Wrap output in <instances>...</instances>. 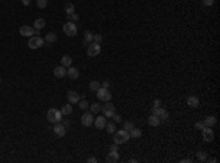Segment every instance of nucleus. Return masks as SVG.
Here are the masks:
<instances>
[{
    "mask_svg": "<svg viewBox=\"0 0 220 163\" xmlns=\"http://www.w3.org/2000/svg\"><path fill=\"white\" fill-rule=\"evenodd\" d=\"M62 112L59 110V109L56 107H51L49 112H47V121L51 122V124H57V122H60L62 121Z\"/></svg>",
    "mask_w": 220,
    "mask_h": 163,
    "instance_id": "nucleus-1",
    "label": "nucleus"
},
{
    "mask_svg": "<svg viewBox=\"0 0 220 163\" xmlns=\"http://www.w3.org/2000/svg\"><path fill=\"white\" fill-rule=\"evenodd\" d=\"M129 131H126V129H120L118 132H115V143L116 144H125V143H128L129 141Z\"/></svg>",
    "mask_w": 220,
    "mask_h": 163,
    "instance_id": "nucleus-2",
    "label": "nucleus"
},
{
    "mask_svg": "<svg viewBox=\"0 0 220 163\" xmlns=\"http://www.w3.org/2000/svg\"><path fill=\"white\" fill-rule=\"evenodd\" d=\"M44 43H46L44 38H41L40 36H33V37H30V40H28V47L33 49V50H35V49L43 47Z\"/></svg>",
    "mask_w": 220,
    "mask_h": 163,
    "instance_id": "nucleus-3",
    "label": "nucleus"
},
{
    "mask_svg": "<svg viewBox=\"0 0 220 163\" xmlns=\"http://www.w3.org/2000/svg\"><path fill=\"white\" fill-rule=\"evenodd\" d=\"M100 52H101V46H100L99 43L91 41V43L87 46V54H88L90 57H96V56H99Z\"/></svg>",
    "mask_w": 220,
    "mask_h": 163,
    "instance_id": "nucleus-4",
    "label": "nucleus"
},
{
    "mask_svg": "<svg viewBox=\"0 0 220 163\" xmlns=\"http://www.w3.org/2000/svg\"><path fill=\"white\" fill-rule=\"evenodd\" d=\"M63 33H65V36H68V37H75L76 36V33H78V27H76V24L72 22V21L66 22V24L63 25Z\"/></svg>",
    "mask_w": 220,
    "mask_h": 163,
    "instance_id": "nucleus-5",
    "label": "nucleus"
},
{
    "mask_svg": "<svg viewBox=\"0 0 220 163\" xmlns=\"http://www.w3.org/2000/svg\"><path fill=\"white\" fill-rule=\"evenodd\" d=\"M96 93H97V97H99V100H101V102H110V100H112V94H110L109 88L100 87V88L96 91Z\"/></svg>",
    "mask_w": 220,
    "mask_h": 163,
    "instance_id": "nucleus-6",
    "label": "nucleus"
},
{
    "mask_svg": "<svg viewBox=\"0 0 220 163\" xmlns=\"http://www.w3.org/2000/svg\"><path fill=\"white\" fill-rule=\"evenodd\" d=\"M106 104L104 106H101V112H103V115H104V118H110L113 113H115V104L113 103H110V102H104Z\"/></svg>",
    "mask_w": 220,
    "mask_h": 163,
    "instance_id": "nucleus-7",
    "label": "nucleus"
},
{
    "mask_svg": "<svg viewBox=\"0 0 220 163\" xmlns=\"http://www.w3.org/2000/svg\"><path fill=\"white\" fill-rule=\"evenodd\" d=\"M151 113L156 115V116H159L160 121H167V118H169V112L166 109H161V107H153Z\"/></svg>",
    "mask_w": 220,
    "mask_h": 163,
    "instance_id": "nucleus-8",
    "label": "nucleus"
},
{
    "mask_svg": "<svg viewBox=\"0 0 220 163\" xmlns=\"http://www.w3.org/2000/svg\"><path fill=\"white\" fill-rule=\"evenodd\" d=\"M81 124H82L84 127H91V125L94 124V113H91V112L84 113L82 118H81Z\"/></svg>",
    "mask_w": 220,
    "mask_h": 163,
    "instance_id": "nucleus-9",
    "label": "nucleus"
},
{
    "mask_svg": "<svg viewBox=\"0 0 220 163\" xmlns=\"http://www.w3.org/2000/svg\"><path fill=\"white\" fill-rule=\"evenodd\" d=\"M53 132H54L56 135H59V137H65V135H66V127H65L62 122H57V124H54V127H53Z\"/></svg>",
    "mask_w": 220,
    "mask_h": 163,
    "instance_id": "nucleus-10",
    "label": "nucleus"
},
{
    "mask_svg": "<svg viewBox=\"0 0 220 163\" xmlns=\"http://www.w3.org/2000/svg\"><path fill=\"white\" fill-rule=\"evenodd\" d=\"M35 33V28L34 27H28V25H24L19 28V34L24 37H33Z\"/></svg>",
    "mask_w": 220,
    "mask_h": 163,
    "instance_id": "nucleus-11",
    "label": "nucleus"
},
{
    "mask_svg": "<svg viewBox=\"0 0 220 163\" xmlns=\"http://www.w3.org/2000/svg\"><path fill=\"white\" fill-rule=\"evenodd\" d=\"M66 75L70 79H78L79 78V69L75 68V66H69V68H66Z\"/></svg>",
    "mask_w": 220,
    "mask_h": 163,
    "instance_id": "nucleus-12",
    "label": "nucleus"
},
{
    "mask_svg": "<svg viewBox=\"0 0 220 163\" xmlns=\"http://www.w3.org/2000/svg\"><path fill=\"white\" fill-rule=\"evenodd\" d=\"M79 100H81V97H79V94L76 91H69L68 93V102L70 104H76Z\"/></svg>",
    "mask_w": 220,
    "mask_h": 163,
    "instance_id": "nucleus-13",
    "label": "nucleus"
},
{
    "mask_svg": "<svg viewBox=\"0 0 220 163\" xmlns=\"http://www.w3.org/2000/svg\"><path fill=\"white\" fill-rule=\"evenodd\" d=\"M203 135H204V140L205 141H213V137H214V134H213V129L211 127H205L203 129Z\"/></svg>",
    "mask_w": 220,
    "mask_h": 163,
    "instance_id": "nucleus-14",
    "label": "nucleus"
},
{
    "mask_svg": "<svg viewBox=\"0 0 220 163\" xmlns=\"http://www.w3.org/2000/svg\"><path fill=\"white\" fill-rule=\"evenodd\" d=\"M53 73H54V76L56 78H63V76H66V68L65 66H56L54 68V71H53Z\"/></svg>",
    "mask_w": 220,
    "mask_h": 163,
    "instance_id": "nucleus-15",
    "label": "nucleus"
},
{
    "mask_svg": "<svg viewBox=\"0 0 220 163\" xmlns=\"http://www.w3.org/2000/svg\"><path fill=\"white\" fill-rule=\"evenodd\" d=\"M106 124H107V122H106V118H104V116H99V118L94 119V125H96L97 129H104Z\"/></svg>",
    "mask_w": 220,
    "mask_h": 163,
    "instance_id": "nucleus-16",
    "label": "nucleus"
},
{
    "mask_svg": "<svg viewBox=\"0 0 220 163\" xmlns=\"http://www.w3.org/2000/svg\"><path fill=\"white\" fill-rule=\"evenodd\" d=\"M186 103H188L189 107H197V106H200V99L197 96H189L188 100H186Z\"/></svg>",
    "mask_w": 220,
    "mask_h": 163,
    "instance_id": "nucleus-17",
    "label": "nucleus"
},
{
    "mask_svg": "<svg viewBox=\"0 0 220 163\" xmlns=\"http://www.w3.org/2000/svg\"><path fill=\"white\" fill-rule=\"evenodd\" d=\"M160 122H161V121H160L159 116H156V115H153V113L148 116V125H150V127H159Z\"/></svg>",
    "mask_w": 220,
    "mask_h": 163,
    "instance_id": "nucleus-18",
    "label": "nucleus"
},
{
    "mask_svg": "<svg viewBox=\"0 0 220 163\" xmlns=\"http://www.w3.org/2000/svg\"><path fill=\"white\" fill-rule=\"evenodd\" d=\"M119 160V151H110L109 154H107V157H106V162L109 163H115Z\"/></svg>",
    "mask_w": 220,
    "mask_h": 163,
    "instance_id": "nucleus-19",
    "label": "nucleus"
},
{
    "mask_svg": "<svg viewBox=\"0 0 220 163\" xmlns=\"http://www.w3.org/2000/svg\"><path fill=\"white\" fill-rule=\"evenodd\" d=\"M60 65H62V66H65V68L72 66V57H70V56H68V54L62 56V59H60Z\"/></svg>",
    "mask_w": 220,
    "mask_h": 163,
    "instance_id": "nucleus-20",
    "label": "nucleus"
},
{
    "mask_svg": "<svg viewBox=\"0 0 220 163\" xmlns=\"http://www.w3.org/2000/svg\"><path fill=\"white\" fill-rule=\"evenodd\" d=\"M203 122H204L205 127H214V125L217 124V119H216V116H208V118L204 119Z\"/></svg>",
    "mask_w": 220,
    "mask_h": 163,
    "instance_id": "nucleus-21",
    "label": "nucleus"
},
{
    "mask_svg": "<svg viewBox=\"0 0 220 163\" xmlns=\"http://www.w3.org/2000/svg\"><path fill=\"white\" fill-rule=\"evenodd\" d=\"M44 27H46V19H43V18L35 19V22H34V28H35V30H43Z\"/></svg>",
    "mask_w": 220,
    "mask_h": 163,
    "instance_id": "nucleus-22",
    "label": "nucleus"
},
{
    "mask_svg": "<svg viewBox=\"0 0 220 163\" xmlns=\"http://www.w3.org/2000/svg\"><path fill=\"white\" fill-rule=\"evenodd\" d=\"M141 135H142V131L138 129V128H135V127L129 131V137H131V138H139Z\"/></svg>",
    "mask_w": 220,
    "mask_h": 163,
    "instance_id": "nucleus-23",
    "label": "nucleus"
},
{
    "mask_svg": "<svg viewBox=\"0 0 220 163\" xmlns=\"http://www.w3.org/2000/svg\"><path fill=\"white\" fill-rule=\"evenodd\" d=\"M93 37H94V34H93L91 31H85V34H84V46H88V44L93 41Z\"/></svg>",
    "mask_w": 220,
    "mask_h": 163,
    "instance_id": "nucleus-24",
    "label": "nucleus"
},
{
    "mask_svg": "<svg viewBox=\"0 0 220 163\" xmlns=\"http://www.w3.org/2000/svg\"><path fill=\"white\" fill-rule=\"evenodd\" d=\"M56 40H57V36L54 33H49V34H46V37H44V41L46 43H54Z\"/></svg>",
    "mask_w": 220,
    "mask_h": 163,
    "instance_id": "nucleus-25",
    "label": "nucleus"
},
{
    "mask_svg": "<svg viewBox=\"0 0 220 163\" xmlns=\"http://www.w3.org/2000/svg\"><path fill=\"white\" fill-rule=\"evenodd\" d=\"M60 112H62V115H63V116H69V115L72 113V106H70V103L65 104V106L62 107V110H60Z\"/></svg>",
    "mask_w": 220,
    "mask_h": 163,
    "instance_id": "nucleus-26",
    "label": "nucleus"
},
{
    "mask_svg": "<svg viewBox=\"0 0 220 163\" xmlns=\"http://www.w3.org/2000/svg\"><path fill=\"white\" fill-rule=\"evenodd\" d=\"M65 12H66V15H72L75 12V4L73 3H66L65 4Z\"/></svg>",
    "mask_w": 220,
    "mask_h": 163,
    "instance_id": "nucleus-27",
    "label": "nucleus"
},
{
    "mask_svg": "<svg viewBox=\"0 0 220 163\" xmlns=\"http://www.w3.org/2000/svg\"><path fill=\"white\" fill-rule=\"evenodd\" d=\"M106 131L109 132V134H115L116 132V125H115V122H109V124H106Z\"/></svg>",
    "mask_w": 220,
    "mask_h": 163,
    "instance_id": "nucleus-28",
    "label": "nucleus"
},
{
    "mask_svg": "<svg viewBox=\"0 0 220 163\" xmlns=\"http://www.w3.org/2000/svg\"><path fill=\"white\" fill-rule=\"evenodd\" d=\"M90 109H91V113H99V112H101V104L93 103V104L90 106Z\"/></svg>",
    "mask_w": 220,
    "mask_h": 163,
    "instance_id": "nucleus-29",
    "label": "nucleus"
},
{
    "mask_svg": "<svg viewBox=\"0 0 220 163\" xmlns=\"http://www.w3.org/2000/svg\"><path fill=\"white\" fill-rule=\"evenodd\" d=\"M100 87H101V84L97 82V81H91V82H90V90L91 91H97Z\"/></svg>",
    "mask_w": 220,
    "mask_h": 163,
    "instance_id": "nucleus-30",
    "label": "nucleus"
},
{
    "mask_svg": "<svg viewBox=\"0 0 220 163\" xmlns=\"http://www.w3.org/2000/svg\"><path fill=\"white\" fill-rule=\"evenodd\" d=\"M78 104H79V109H81V110H85V109L90 107V104H88V102H87L85 99L79 100V102H78Z\"/></svg>",
    "mask_w": 220,
    "mask_h": 163,
    "instance_id": "nucleus-31",
    "label": "nucleus"
},
{
    "mask_svg": "<svg viewBox=\"0 0 220 163\" xmlns=\"http://www.w3.org/2000/svg\"><path fill=\"white\" fill-rule=\"evenodd\" d=\"M47 4H49V0H37V6H38L40 9L47 7Z\"/></svg>",
    "mask_w": 220,
    "mask_h": 163,
    "instance_id": "nucleus-32",
    "label": "nucleus"
},
{
    "mask_svg": "<svg viewBox=\"0 0 220 163\" xmlns=\"http://www.w3.org/2000/svg\"><path fill=\"white\" fill-rule=\"evenodd\" d=\"M197 159H198L200 162H205V160H207V156H205V153H203V151H198V153H197Z\"/></svg>",
    "mask_w": 220,
    "mask_h": 163,
    "instance_id": "nucleus-33",
    "label": "nucleus"
},
{
    "mask_svg": "<svg viewBox=\"0 0 220 163\" xmlns=\"http://www.w3.org/2000/svg\"><path fill=\"white\" fill-rule=\"evenodd\" d=\"M134 127H135V125H134V122H131V121H128V122L123 124V129H126V131H131Z\"/></svg>",
    "mask_w": 220,
    "mask_h": 163,
    "instance_id": "nucleus-34",
    "label": "nucleus"
},
{
    "mask_svg": "<svg viewBox=\"0 0 220 163\" xmlns=\"http://www.w3.org/2000/svg\"><path fill=\"white\" fill-rule=\"evenodd\" d=\"M110 118H112V119H113V122H115V124H116V122H120V121H122V118H120V115H118V113H116V112H115V113H113V115H112V116H110Z\"/></svg>",
    "mask_w": 220,
    "mask_h": 163,
    "instance_id": "nucleus-35",
    "label": "nucleus"
},
{
    "mask_svg": "<svg viewBox=\"0 0 220 163\" xmlns=\"http://www.w3.org/2000/svg\"><path fill=\"white\" fill-rule=\"evenodd\" d=\"M101 40H103L101 34H94V37H93V41H94V43H99V44H100V43H101Z\"/></svg>",
    "mask_w": 220,
    "mask_h": 163,
    "instance_id": "nucleus-36",
    "label": "nucleus"
},
{
    "mask_svg": "<svg viewBox=\"0 0 220 163\" xmlns=\"http://www.w3.org/2000/svg\"><path fill=\"white\" fill-rule=\"evenodd\" d=\"M68 18H69V21H70V19H72V22H76V21H78V19H79V15H76V13H75V12H73V13H72V15H68Z\"/></svg>",
    "mask_w": 220,
    "mask_h": 163,
    "instance_id": "nucleus-37",
    "label": "nucleus"
},
{
    "mask_svg": "<svg viewBox=\"0 0 220 163\" xmlns=\"http://www.w3.org/2000/svg\"><path fill=\"white\" fill-rule=\"evenodd\" d=\"M161 106V102L159 100V99H156L154 102H153V107H160Z\"/></svg>",
    "mask_w": 220,
    "mask_h": 163,
    "instance_id": "nucleus-38",
    "label": "nucleus"
},
{
    "mask_svg": "<svg viewBox=\"0 0 220 163\" xmlns=\"http://www.w3.org/2000/svg\"><path fill=\"white\" fill-rule=\"evenodd\" d=\"M195 128H197V129H201V131H203L204 128H205V125H204V122H197V124H195Z\"/></svg>",
    "mask_w": 220,
    "mask_h": 163,
    "instance_id": "nucleus-39",
    "label": "nucleus"
},
{
    "mask_svg": "<svg viewBox=\"0 0 220 163\" xmlns=\"http://www.w3.org/2000/svg\"><path fill=\"white\" fill-rule=\"evenodd\" d=\"M110 151H119V144H112L110 145Z\"/></svg>",
    "mask_w": 220,
    "mask_h": 163,
    "instance_id": "nucleus-40",
    "label": "nucleus"
},
{
    "mask_svg": "<svg viewBox=\"0 0 220 163\" xmlns=\"http://www.w3.org/2000/svg\"><path fill=\"white\" fill-rule=\"evenodd\" d=\"M203 3L205 6H213L214 4V0H203Z\"/></svg>",
    "mask_w": 220,
    "mask_h": 163,
    "instance_id": "nucleus-41",
    "label": "nucleus"
},
{
    "mask_svg": "<svg viewBox=\"0 0 220 163\" xmlns=\"http://www.w3.org/2000/svg\"><path fill=\"white\" fill-rule=\"evenodd\" d=\"M87 162H88V163H96V162H97V159H96L94 156H91V157H88V159H87Z\"/></svg>",
    "mask_w": 220,
    "mask_h": 163,
    "instance_id": "nucleus-42",
    "label": "nucleus"
},
{
    "mask_svg": "<svg viewBox=\"0 0 220 163\" xmlns=\"http://www.w3.org/2000/svg\"><path fill=\"white\" fill-rule=\"evenodd\" d=\"M60 122H62V124H63V125H65L66 128H68V127H69V124H70L68 119H63V118H62V121H60Z\"/></svg>",
    "mask_w": 220,
    "mask_h": 163,
    "instance_id": "nucleus-43",
    "label": "nucleus"
},
{
    "mask_svg": "<svg viewBox=\"0 0 220 163\" xmlns=\"http://www.w3.org/2000/svg\"><path fill=\"white\" fill-rule=\"evenodd\" d=\"M101 87H104V88H109V87H110V82H109V81H104V82L101 84Z\"/></svg>",
    "mask_w": 220,
    "mask_h": 163,
    "instance_id": "nucleus-44",
    "label": "nucleus"
},
{
    "mask_svg": "<svg viewBox=\"0 0 220 163\" xmlns=\"http://www.w3.org/2000/svg\"><path fill=\"white\" fill-rule=\"evenodd\" d=\"M21 1H22L24 6H30V3H31V0H21Z\"/></svg>",
    "mask_w": 220,
    "mask_h": 163,
    "instance_id": "nucleus-45",
    "label": "nucleus"
},
{
    "mask_svg": "<svg viewBox=\"0 0 220 163\" xmlns=\"http://www.w3.org/2000/svg\"><path fill=\"white\" fill-rule=\"evenodd\" d=\"M181 162H182V163H186V162L189 163V162H191V159H182V160H181Z\"/></svg>",
    "mask_w": 220,
    "mask_h": 163,
    "instance_id": "nucleus-46",
    "label": "nucleus"
},
{
    "mask_svg": "<svg viewBox=\"0 0 220 163\" xmlns=\"http://www.w3.org/2000/svg\"><path fill=\"white\" fill-rule=\"evenodd\" d=\"M208 162H210V163H216L217 160H216V159H208Z\"/></svg>",
    "mask_w": 220,
    "mask_h": 163,
    "instance_id": "nucleus-47",
    "label": "nucleus"
},
{
    "mask_svg": "<svg viewBox=\"0 0 220 163\" xmlns=\"http://www.w3.org/2000/svg\"><path fill=\"white\" fill-rule=\"evenodd\" d=\"M0 84H1V78H0Z\"/></svg>",
    "mask_w": 220,
    "mask_h": 163,
    "instance_id": "nucleus-48",
    "label": "nucleus"
}]
</instances>
